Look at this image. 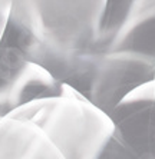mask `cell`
Segmentation results:
<instances>
[{"instance_id":"8992f818","label":"cell","mask_w":155,"mask_h":159,"mask_svg":"<svg viewBox=\"0 0 155 159\" xmlns=\"http://www.w3.org/2000/svg\"><path fill=\"white\" fill-rule=\"evenodd\" d=\"M0 159H63L45 130L26 118H0Z\"/></svg>"},{"instance_id":"ba28073f","label":"cell","mask_w":155,"mask_h":159,"mask_svg":"<svg viewBox=\"0 0 155 159\" xmlns=\"http://www.w3.org/2000/svg\"><path fill=\"white\" fill-rule=\"evenodd\" d=\"M154 86H155V80H154Z\"/></svg>"},{"instance_id":"7a4b0ae2","label":"cell","mask_w":155,"mask_h":159,"mask_svg":"<svg viewBox=\"0 0 155 159\" xmlns=\"http://www.w3.org/2000/svg\"><path fill=\"white\" fill-rule=\"evenodd\" d=\"M106 0H12L2 42L68 82L95 43Z\"/></svg>"},{"instance_id":"6da1fadb","label":"cell","mask_w":155,"mask_h":159,"mask_svg":"<svg viewBox=\"0 0 155 159\" xmlns=\"http://www.w3.org/2000/svg\"><path fill=\"white\" fill-rule=\"evenodd\" d=\"M155 80V0H106L95 43L69 80L105 112L134 88Z\"/></svg>"},{"instance_id":"277c9868","label":"cell","mask_w":155,"mask_h":159,"mask_svg":"<svg viewBox=\"0 0 155 159\" xmlns=\"http://www.w3.org/2000/svg\"><path fill=\"white\" fill-rule=\"evenodd\" d=\"M114 135L103 158L155 159L154 80L129 90L112 107Z\"/></svg>"},{"instance_id":"3957f363","label":"cell","mask_w":155,"mask_h":159,"mask_svg":"<svg viewBox=\"0 0 155 159\" xmlns=\"http://www.w3.org/2000/svg\"><path fill=\"white\" fill-rule=\"evenodd\" d=\"M9 116L36 122L63 159L103 158L115 130L109 113L69 83L60 95L35 99L19 106Z\"/></svg>"},{"instance_id":"5b68a950","label":"cell","mask_w":155,"mask_h":159,"mask_svg":"<svg viewBox=\"0 0 155 159\" xmlns=\"http://www.w3.org/2000/svg\"><path fill=\"white\" fill-rule=\"evenodd\" d=\"M65 85L17 46L0 42V118L35 99L60 95Z\"/></svg>"},{"instance_id":"52a82bcc","label":"cell","mask_w":155,"mask_h":159,"mask_svg":"<svg viewBox=\"0 0 155 159\" xmlns=\"http://www.w3.org/2000/svg\"><path fill=\"white\" fill-rule=\"evenodd\" d=\"M10 9H12V0H0V42L3 39L4 30H6V26H7Z\"/></svg>"}]
</instances>
